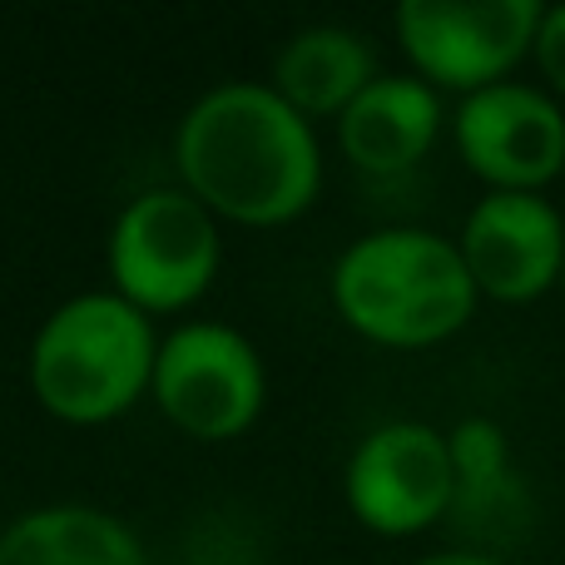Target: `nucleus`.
<instances>
[{"instance_id": "f257e3e1", "label": "nucleus", "mask_w": 565, "mask_h": 565, "mask_svg": "<svg viewBox=\"0 0 565 565\" xmlns=\"http://www.w3.org/2000/svg\"><path fill=\"white\" fill-rule=\"evenodd\" d=\"M179 189L214 218L274 228L308 214L322 189L318 129L264 79H224L174 129Z\"/></svg>"}, {"instance_id": "f03ea898", "label": "nucleus", "mask_w": 565, "mask_h": 565, "mask_svg": "<svg viewBox=\"0 0 565 565\" xmlns=\"http://www.w3.org/2000/svg\"><path fill=\"white\" fill-rule=\"evenodd\" d=\"M328 292L338 318L377 348H437L481 302L457 238L412 224L352 238L332 264Z\"/></svg>"}, {"instance_id": "7ed1b4c3", "label": "nucleus", "mask_w": 565, "mask_h": 565, "mask_svg": "<svg viewBox=\"0 0 565 565\" xmlns=\"http://www.w3.org/2000/svg\"><path fill=\"white\" fill-rule=\"evenodd\" d=\"M159 358L154 318L115 288L65 298L30 338V392L60 422L99 427L149 397Z\"/></svg>"}, {"instance_id": "20e7f679", "label": "nucleus", "mask_w": 565, "mask_h": 565, "mask_svg": "<svg viewBox=\"0 0 565 565\" xmlns=\"http://www.w3.org/2000/svg\"><path fill=\"white\" fill-rule=\"evenodd\" d=\"M218 264H224L218 218L179 184L135 194L105 238L109 288L135 302L145 318L194 308L214 288Z\"/></svg>"}, {"instance_id": "39448f33", "label": "nucleus", "mask_w": 565, "mask_h": 565, "mask_svg": "<svg viewBox=\"0 0 565 565\" xmlns=\"http://www.w3.org/2000/svg\"><path fill=\"white\" fill-rule=\"evenodd\" d=\"M541 0H402L392 10V30L412 75L431 89L477 95L516 75L536 50Z\"/></svg>"}, {"instance_id": "423d86ee", "label": "nucleus", "mask_w": 565, "mask_h": 565, "mask_svg": "<svg viewBox=\"0 0 565 565\" xmlns=\"http://www.w3.org/2000/svg\"><path fill=\"white\" fill-rule=\"evenodd\" d=\"M149 397L194 441H234L268 402V372L238 328L214 318L179 322L159 338Z\"/></svg>"}, {"instance_id": "0eeeda50", "label": "nucleus", "mask_w": 565, "mask_h": 565, "mask_svg": "<svg viewBox=\"0 0 565 565\" xmlns=\"http://www.w3.org/2000/svg\"><path fill=\"white\" fill-rule=\"evenodd\" d=\"M348 511L377 536H417L451 516L457 501V471H451L447 431L431 422H382L352 447L342 471Z\"/></svg>"}, {"instance_id": "6e6552de", "label": "nucleus", "mask_w": 565, "mask_h": 565, "mask_svg": "<svg viewBox=\"0 0 565 565\" xmlns=\"http://www.w3.org/2000/svg\"><path fill=\"white\" fill-rule=\"evenodd\" d=\"M451 139L487 194H541L565 174V109L551 89L501 79L451 115Z\"/></svg>"}, {"instance_id": "1a4fd4ad", "label": "nucleus", "mask_w": 565, "mask_h": 565, "mask_svg": "<svg viewBox=\"0 0 565 565\" xmlns=\"http://www.w3.org/2000/svg\"><path fill=\"white\" fill-rule=\"evenodd\" d=\"M457 248L481 298L536 302L561 288L565 218L541 194H481L461 224Z\"/></svg>"}, {"instance_id": "9d476101", "label": "nucleus", "mask_w": 565, "mask_h": 565, "mask_svg": "<svg viewBox=\"0 0 565 565\" xmlns=\"http://www.w3.org/2000/svg\"><path fill=\"white\" fill-rule=\"evenodd\" d=\"M447 109L417 75H377L338 115V149L367 179H402L431 154Z\"/></svg>"}, {"instance_id": "9b49d317", "label": "nucleus", "mask_w": 565, "mask_h": 565, "mask_svg": "<svg viewBox=\"0 0 565 565\" xmlns=\"http://www.w3.org/2000/svg\"><path fill=\"white\" fill-rule=\"evenodd\" d=\"M0 565H154L129 521L89 501H50L0 526Z\"/></svg>"}, {"instance_id": "f8f14e48", "label": "nucleus", "mask_w": 565, "mask_h": 565, "mask_svg": "<svg viewBox=\"0 0 565 565\" xmlns=\"http://www.w3.org/2000/svg\"><path fill=\"white\" fill-rule=\"evenodd\" d=\"M372 79H377V50L362 30L302 25L282 40L268 85L312 125V119H338Z\"/></svg>"}, {"instance_id": "ddd939ff", "label": "nucleus", "mask_w": 565, "mask_h": 565, "mask_svg": "<svg viewBox=\"0 0 565 565\" xmlns=\"http://www.w3.org/2000/svg\"><path fill=\"white\" fill-rule=\"evenodd\" d=\"M451 471H457V491H487L511 481V441L491 417H461L447 431Z\"/></svg>"}, {"instance_id": "4468645a", "label": "nucleus", "mask_w": 565, "mask_h": 565, "mask_svg": "<svg viewBox=\"0 0 565 565\" xmlns=\"http://www.w3.org/2000/svg\"><path fill=\"white\" fill-rule=\"evenodd\" d=\"M531 60H536V70H541V79H546L551 95L565 99V6H546Z\"/></svg>"}, {"instance_id": "2eb2a0df", "label": "nucleus", "mask_w": 565, "mask_h": 565, "mask_svg": "<svg viewBox=\"0 0 565 565\" xmlns=\"http://www.w3.org/2000/svg\"><path fill=\"white\" fill-rule=\"evenodd\" d=\"M417 565H507V561L491 556V551H441V556H427Z\"/></svg>"}, {"instance_id": "dca6fc26", "label": "nucleus", "mask_w": 565, "mask_h": 565, "mask_svg": "<svg viewBox=\"0 0 565 565\" xmlns=\"http://www.w3.org/2000/svg\"><path fill=\"white\" fill-rule=\"evenodd\" d=\"M561 292H565V274H561Z\"/></svg>"}]
</instances>
